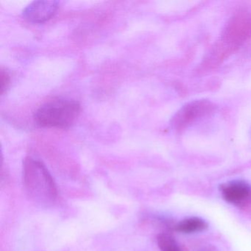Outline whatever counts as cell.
Listing matches in <instances>:
<instances>
[{"label": "cell", "mask_w": 251, "mask_h": 251, "mask_svg": "<svg viewBox=\"0 0 251 251\" xmlns=\"http://www.w3.org/2000/svg\"><path fill=\"white\" fill-rule=\"evenodd\" d=\"M214 105L205 100H195L182 107L173 120V126L176 130H184L198 120L213 112Z\"/></svg>", "instance_id": "4"}, {"label": "cell", "mask_w": 251, "mask_h": 251, "mask_svg": "<svg viewBox=\"0 0 251 251\" xmlns=\"http://www.w3.org/2000/svg\"><path fill=\"white\" fill-rule=\"evenodd\" d=\"M161 251H181L174 238L167 233H161L157 238Z\"/></svg>", "instance_id": "8"}, {"label": "cell", "mask_w": 251, "mask_h": 251, "mask_svg": "<svg viewBox=\"0 0 251 251\" xmlns=\"http://www.w3.org/2000/svg\"><path fill=\"white\" fill-rule=\"evenodd\" d=\"M80 113V105L77 101L52 100L36 110L34 120L37 126L42 127L68 128L74 124Z\"/></svg>", "instance_id": "3"}, {"label": "cell", "mask_w": 251, "mask_h": 251, "mask_svg": "<svg viewBox=\"0 0 251 251\" xmlns=\"http://www.w3.org/2000/svg\"><path fill=\"white\" fill-rule=\"evenodd\" d=\"M23 181L27 196L36 203L48 206L56 201L58 189L53 177L39 160L30 157L25 160Z\"/></svg>", "instance_id": "1"}, {"label": "cell", "mask_w": 251, "mask_h": 251, "mask_svg": "<svg viewBox=\"0 0 251 251\" xmlns=\"http://www.w3.org/2000/svg\"><path fill=\"white\" fill-rule=\"evenodd\" d=\"M208 227L207 223L198 217H191L182 220L176 226L177 231L183 233H197L202 231Z\"/></svg>", "instance_id": "7"}, {"label": "cell", "mask_w": 251, "mask_h": 251, "mask_svg": "<svg viewBox=\"0 0 251 251\" xmlns=\"http://www.w3.org/2000/svg\"><path fill=\"white\" fill-rule=\"evenodd\" d=\"M10 80H11V77H10L8 73L4 71V70H2L1 71V92H2V94L8 88L10 83Z\"/></svg>", "instance_id": "9"}, {"label": "cell", "mask_w": 251, "mask_h": 251, "mask_svg": "<svg viewBox=\"0 0 251 251\" xmlns=\"http://www.w3.org/2000/svg\"><path fill=\"white\" fill-rule=\"evenodd\" d=\"M220 192L226 202L240 208L251 205V185L245 181L229 182L220 186Z\"/></svg>", "instance_id": "5"}, {"label": "cell", "mask_w": 251, "mask_h": 251, "mask_svg": "<svg viewBox=\"0 0 251 251\" xmlns=\"http://www.w3.org/2000/svg\"><path fill=\"white\" fill-rule=\"evenodd\" d=\"M251 37V13L246 11L238 13L227 23L221 39L211 53L209 61L220 62Z\"/></svg>", "instance_id": "2"}, {"label": "cell", "mask_w": 251, "mask_h": 251, "mask_svg": "<svg viewBox=\"0 0 251 251\" xmlns=\"http://www.w3.org/2000/svg\"><path fill=\"white\" fill-rule=\"evenodd\" d=\"M210 251V250H205V251Z\"/></svg>", "instance_id": "10"}, {"label": "cell", "mask_w": 251, "mask_h": 251, "mask_svg": "<svg viewBox=\"0 0 251 251\" xmlns=\"http://www.w3.org/2000/svg\"><path fill=\"white\" fill-rule=\"evenodd\" d=\"M58 1H34L25 8L23 16L29 23L41 24L54 17L58 10Z\"/></svg>", "instance_id": "6"}]
</instances>
